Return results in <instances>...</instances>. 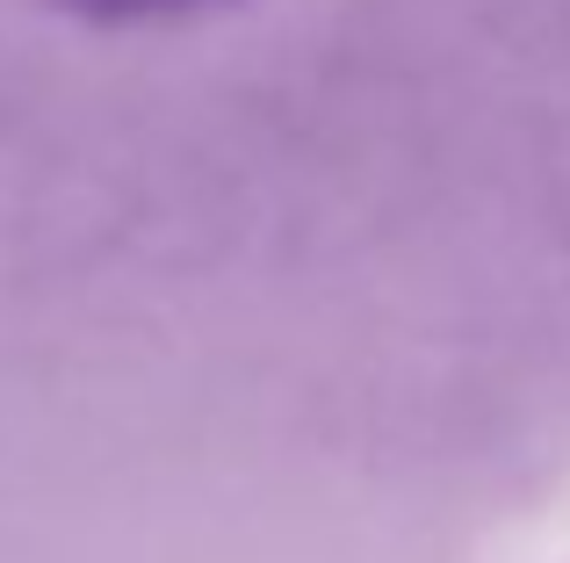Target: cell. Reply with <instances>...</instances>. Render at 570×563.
I'll list each match as a JSON object with an SVG mask.
<instances>
[{
  "label": "cell",
  "mask_w": 570,
  "mask_h": 563,
  "mask_svg": "<svg viewBox=\"0 0 570 563\" xmlns=\"http://www.w3.org/2000/svg\"><path fill=\"white\" fill-rule=\"evenodd\" d=\"M51 8L80 14L101 29H159V22H195V14H217L232 0H51Z\"/></svg>",
  "instance_id": "1"
}]
</instances>
